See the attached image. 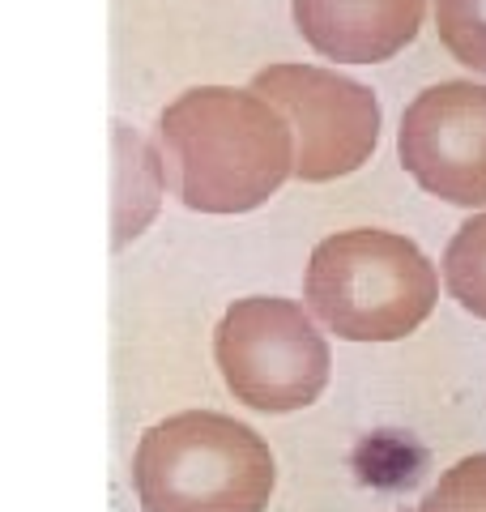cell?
<instances>
[{
  "instance_id": "6da1fadb",
  "label": "cell",
  "mask_w": 486,
  "mask_h": 512,
  "mask_svg": "<svg viewBox=\"0 0 486 512\" xmlns=\"http://www.w3.org/2000/svg\"><path fill=\"white\" fill-rule=\"evenodd\" d=\"M158 128L175 192L197 214H252L295 175L290 124L256 90L192 86Z\"/></svg>"
},
{
  "instance_id": "7a4b0ae2",
  "label": "cell",
  "mask_w": 486,
  "mask_h": 512,
  "mask_svg": "<svg viewBox=\"0 0 486 512\" xmlns=\"http://www.w3.org/2000/svg\"><path fill=\"white\" fill-rule=\"evenodd\" d=\"M303 295L312 316L337 338L401 342L435 312L440 278L414 239L380 227H354L312 248Z\"/></svg>"
},
{
  "instance_id": "3957f363",
  "label": "cell",
  "mask_w": 486,
  "mask_h": 512,
  "mask_svg": "<svg viewBox=\"0 0 486 512\" xmlns=\"http://www.w3.org/2000/svg\"><path fill=\"white\" fill-rule=\"evenodd\" d=\"M133 487L145 512H265L273 453L231 414L184 410L141 436Z\"/></svg>"
},
{
  "instance_id": "277c9868",
  "label": "cell",
  "mask_w": 486,
  "mask_h": 512,
  "mask_svg": "<svg viewBox=\"0 0 486 512\" xmlns=\"http://www.w3.org/2000/svg\"><path fill=\"white\" fill-rule=\"evenodd\" d=\"M214 363L243 406L290 414L320 402L333 355L303 303L278 295L235 299L214 329Z\"/></svg>"
},
{
  "instance_id": "5b68a950",
  "label": "cell",
  "mask_w": 486,
  "mask_h": 512,
  "mask_svg": "<svg viewBox=\"0 0 486 512\" xmlns=\"http://www.w3.org/2000/svg\"><path fill=\"white\" fill-rule=\"evenodd\" d=\"M252 90L290 124L295 180H342L376 154L380 103L371 86L320 64H269L252 77Z\"/></svg>"
},
{
  "instance_id": "8992f818",
  "label": "cell",
  "mask_w": 486,
  "mask_h": 512,
  "mask_svg": "<svg viewBox=\"0 0 486 512\" xmlns=\"http://www.w3.org/2000/svg\"><path fill=\"white\" fill-rule=\"evenodd\" d=\"M397 158L431 197L486 205V86H427L401 116Z\"/></svg>"
},
{
  "instance_id": "52a82bcc",
  "label": "cell",
  "mask_w": 486,
  "mask_h": 512,
  "mask_svg": "<svg viewBox=\"0 0 486 512\" xmlns=\"http://www.w3.org/2000/svg\"><path fill=\"white\" fill-rule=\"evenodd\" d=\"M427 0H295V26L312 52L337 64H380L414 43Z\"/></svg>"
},
{
  "instance_id": "ba28073f",
  "label": "cell",
  "mask_w": 486,
  "mask_h": 512,
  "mask_svg": "<svg viewBox=\"0 0 486 512\" xmlns=\"http://www.w3.org/2000/svg\"><path fill=\"white\" fill-rule=\"evenodd\" d=\"M111 137H116V231H111V244L120 248L128 239H137L158 214L162 163H158V154H150L137 128L116 124Z\"/></svg>"
},
{
  "instance_id": "9c48e42d",
  "label": "cell",
  "mask_w": 486,
  "mask_h": 512,
  "mask_svg": "<svg viewBox=\"0 0 486 512\" xmlns=\"http://www.w3.org/2000/svg\"><path fill=\"white\" fill-rule=\"evenodd\" d=\"M444 282L465 312L486 320V214L461 222L444 248Z\"/></svg>"
},
{
  "instance_id": "30bf717a",
  "label": "cell",
  "mask_w": 486,
  "mask_h": 512,
  "mask_svg": "<svg viewBox=\"0 0 486 512\" xmlns=\"http://www.w3.org/2000/svg\"><path fill=\"white\" fill-rule=\"evenodd\" d=\"M435 26L465 69L486 73V0H435Z\"/></svg>"
},
{
  "instance_id": "8fae6325",
  "label": "cell",
  "mask_w": 486,
  "mask_h": 512,
  "mask_svg": "<svg viewBox=\"0 0 486 512\" xmlns=\"http://www.w3.org/2000/svg\"><path fill=\"white\" fill-rule=\"evenodd\" d=\"M418 512H486V453H474L440 474Z\"/></svg>"
}]
</instances>
